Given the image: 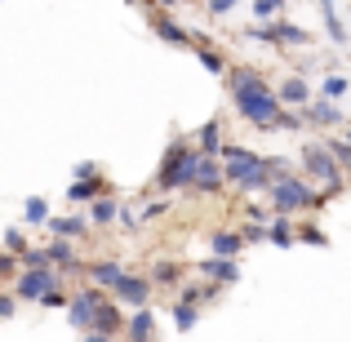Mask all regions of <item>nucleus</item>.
<instances>
[{
  "instance_id": "1",
  "label": "nucleus",
  "mask_w": 351,
  "mask_h": 342,
  "mask_svg": "<svg viewBox=\"0 0 351 342\" xmlns=\"http://www.w3.org/2000/svg\"><path fill=\"white\" fill-rule=\"evenodd\" d=\"M227 89H232V98H236V112L249 120V125H258V129H276V120H280V98H276V89L267 85L263 76H258L254 67H236V71H227Z\"/></svg>"
},
{
  "instance_id": "2",
  "label": "nucleus",
  "mask_w": 351,
  "mask_h": 342,
  "mask_svg": "<svg viewBox=\"0 0 351 342\" xmlns=\"http://www.w3.org/2000/svg\"><path fill=\"white\" fill-rule=\"evenodd\" d=\"M267 200H271V214H302V209H320V205H325L320 187H311L307 178H293V173L271 178Z\"/></svg>"
},
{
  "instance_id": "3",
  "label": "nucleus",
  "mask_w": 351,
  "mask_h": 342,
  "mask_svg": "<svg viewBox=\"0 0 351 342\" xmlns=\"http://www.w3.org/2000/svg\"><path fill=\"white\" fill-rule=\"evenodd\" d=\"M227 169V187H236L240 196H254V191L271 187V169H267V156H254L249 147H240L232 160H223Z\"/></svg>"
},
{
  "instance_id": "4",
  "label": "nucleus",
  "mask_w": 351,
  "mask_h": 342,
  "mask_svg": "<svg viewBox=\"0 0 351 342\" xmlns=\"http://www.w3.org/2000/svg\"><path fill=\"white\" fill-rule=\"evenodd\" d=\"M191 160H196V143H187V138H173V143L165 147L160 169H156V187H160V191H187V182H191Z\"/></svg>"
},
{
  "instance_id": "5",
  "label": "nucleus",
  "mask_w": 351,
  "mask_h": 342,
  "mask_svg": "<svg viewBox=\"0 0 351 342\" xmlns=\"http://www.w3.org/2000/svg\"><path fill=\"white\" fill-rule=\"evenodd\" d=\"M302 169L311 173V182H320V196H338L343 191V164L334 160L329 143H307L302 147Z\"/></svg>"
},
{
  "instance_id": "6",
  "label": "nucleus",
  "mask_w": 351,
  "mask_h": 342,
  "mask_svg": "<svg viewBox=\"0 0 351 342\" xmlns=\"http://www.w3.org/2000/svg\"><path fill=\"white\" fill-rule=\"evenodd\" d=\"M249 40H263V45H289V49H302V45H311L316 36H311L307 27L289 23V18H271V23H254V27H249Z\"/></svg>"
},
{
  "instance_id": "7",
  "label": "nucleus",
  "mask_w": 351,
  "mask_h": 342,
  "mask_svg": "<svg viewBox=\"0 0 351 342\" xmlns=\"http://www.w3.org/2000/svg\"><path fill=\"white\" fill-rule=\"evenodd\" d=\"M223 187H227V169H223V160H218V156L196 151V160H191V182H187V191H205V196H214V191H223Z\"/></svg>"
},
{
  "instance_id": "8",
  "label": "nucleus",
  "mask_w": 351,
  "mask_h": 342,
  "mask_svg": "<svg viewBox=\"0 0 351 342\" xmlns=\"http://www.w3.org/2000/svg\"><path fill=\"white\" fill-rule=\"evenodd\" d=\"M49 289H58V267H36V271H23L14 280V298L23 302H40Z\"/></svg>"
},
{
  "instance_id": "9",
  "label": "nucleus",
  "mask_w": 351,
  "mask_h": 342,
  "mask_svg": "<svg viewBox=\"0 0 351 342\" xmlns=\"http://www.w3.org/2000/svg\"><path fill=\"white\" fill-rule=\"evenodd\" d=\"M107 302V289H98V284H89V289H80L76 298L67 302V316H71V325L80 329V334H89L94 329V311Z\"/></svg>"
},
{
  "instance_id": "10",
  "label": "nucleus",
  "mask_w": 351,
  "mask_h": 342,
  "mask_svg": "<svg viewBox=\"0 0 351 342\" xmlns=\"http://www.w3.org/2000/svg\"><path fill=\"white\" fill-rule=\"evenodd\" d=\"M152 32L160 36L169 49H196V36H191L182 23H173L169 9H152Z\"/></svg>"
},
{
  "instance_id": "11",
  "label": "nucleus",
  "mask_w": 351,
  "mask_h": 342,
  "mask_svg": "<svg viewBox=\"0 0 351 342\" xmlns=\"http://www.w3.org/2000/svg\"><path fill=\"white\" fill-rule=\"evenodd\" d=\"M107 293H112L120 307H134V311H138V307H147V298H152V280H147V276H129V271H125Z\"/></svg>"
},
{
  "instance_id": "12",
  "label": "nucleus",
  "mask_w": 351,
  "mask_h": 342,
  "mask_svg": "<svg viewBox=\"0 0 351 342\" xmlns=\"http://www.w3.org/2000/svg\"><path fill=\"white\" fill-rule=\"evenodd\" d=\"M298 112H302V120H307L311 129H338V125H343V107L329 103V98H316V103L298 107Z\"/></svg>"
},
{
  "instance_id": "13",
  "label": "nucleus",
  "mask_w": 351,
  "mask_h": 342,
  "mask_svg": "<svg viewBox=\"0 0 351 342\" xmlns=\"http://www.w3.org/2000/svg\"><path fill=\"white\" fill-rule=\"evenodd\" d=\"M196 271L205 276V280H218V284H236V280H240V267H236V258H218V254L200 258V262H196Z\"/></svg>"
},
{
  "instance_id": "14",
  "label": "nucleus",
  "mask_w": 351,
  "mask_h": 342,
  "mask_svg": "<svg viewBox=\"0 0 351 342\" xmlns=\"http://www.w3.org/2000/svg\"><path fill=\"white\" fill-rule=\"evenodd\" d=\"M94 329H98V334H107V338H116L120 329H125V316H120V302L112 298V293H107V302L94 311Z\"/></svg>"
},
{
  "instance_id": "15",
  "label": "nucleus",
  "mask_w": 351,
  "mask_h": 342,
  "mask_svg": "<svg viewBox=\"0 0 351 342\" xmlns=\"http://www.w3.org/2000/svg\"><path fill=\"white\" fill-rule=\"evenodd\" d=\"M191 143H196V151L218 156V151H223V120H218V116H209L205 125L196 129V138H191Z\"/></svg>"
},
{
  "instance_id": "16",
  "label": "nucleus",
  "mask_w": 351,
  "mask_h": 342,
  "mask_svg": "<svg viewBox=\"0 0 351 342\" xmlns=\"http://www.w3.org/2000/svg\"><path fill=\"white\" fill-rule=\"evenodd\" d=\"M98 196H107L103 173H98V178H76V182L67 187V200H71V205H94Z\"/></svg>"
},
{
  "instance_id": "17",
  "label": "nucleus",
  "mask_w": 351,
  "mask_h": 342,
  "mask_svg": "<svg viewBox=\"0 0 351 342\" xmlns=\"http://www.w3.org/2000/svg\"><path fill=\"white\" fill-rule=\"evenodd\" d=\"M53 231V236L58 240H80V236H89V214L80 218V214H67V218H49V223H45Z\"/></svg>"
},
{
  "instance_id": "18",
  "label": "nucleus",
  "mask_w": 351,
  "mask_h": 342,
  "mask_svg": "<svg viewBox=\"0 0 351 342\" xmlns=\"http://www.w3.org/2000/svg\"><path fill=\"white\" fill-rule=\"evenodd\" d=\"M276 98H280V103H289V107H307L311 103V85L302 76H285L280 89H276Z\"/></svg>"
},
{
  "instance_id": "19",
  "label": "nucleus",
  "mask_w": 351,
  "mask_h": 342,
  "mask_svg": "<svg viewBox=\"0 0 351 342\" xmlns=\"http://www.w3.org/2000/svg\"><path fill=\"white\" fill-rule=\"evenodd\" d=\"M45 254H49V267H58V271H80V258L71 249V240L53 236V245H45Z\"/></svg>"
},
{
  "instance_id": "20",
  "label": "nucleus",
  "mask_w": 351,
  "mask_h": 342,
  "mask_svg": "<svg viewBox=\"0 0 351 342\" xmlns=\"http://www.w3.org/2000/svg\"><path fill=\"white\" fill-rule=\"evenodd\" d=\"M125 334H129V342H152V334H156V316L147 307H138L134 316L125 320Z\"/></svg>"
},
{
  "instance_id": "21",
  "label": "nucleus",
  "mask_w": 351,
  "mask_h": 342,
  "mask_svg": "<svg viewBox=\"0 0 351 342\" xmlns=\"http://www.w3.org/2000/svg\"><path fill=\"white\" fill-rule=\"evenodd\" d=\"M85 271H89V280H94L98 289H112V284L120 280V276H125V267H120L116 258H103V262H89Z\"/></svg>"
},
{
  "instance_id": "22",
  "label": "nucleus",
  "mask_w": 351,
  "mask_h": 342,
  "mask_svg": "<svg viewBox=\"0 0 351 342\" xmlns=\"http://www.w3.org/2000/svg\"><path fill=\"white\" fill-rule=\"evenodd\" d=\"M267 240H271V245H280V249H289L293 240H298V227L289 223V214H276L271 223H267Z\"/></svg>"
},
{
  "instance_id": "23",
  "label": "nucleus",
  "mask_w": 351,
  "mask_h": 342,
  "mask_svg": "<svg viewBox=\"0 0 351 342\" xmlns=\"http://www.w3.org/2000/svg\"><path fill=\"white\" fill-rule=\"evenodd\" d=\"M320 18H325V32L334 45H347V27L343 18H338V0H320Z\"/></svg>"
},
{
  "instance_id": "24",
  "label": "nucleus",
  "mask_w": 351,
  "mask_h": 342,
  "mask_svg": "<svg viewBox=\"0 0 351 342\" xmlns=\"http://www.w3.org/2000/svg\"><path fill=\"white\" fill-rule=\"evenodd\" d=\"M209 249H214L218 258H236V254H245V236H240V231H214Z\"/></svg>"
},
{
  "instance_id": "25",
  "label": "nucleus",
  "mask_w": 351,
  "mask_h": 342,
  "mask_svg": "<svg viewBox=\"0 0 351 342\" xmlns=\"http://www.w3.org/2000/svg\"><path fill=\"white\" fill-rule=\"evenodd\" d=\"M116 218H120V205L112 196H98L94 205H89V223H94V227H112Z\"/></svg>"
},
{
  "instance_id": "26",
  "label": "nucleus",
  "mask_w": 351,
  "mask_h": 342,
  "mask_svg": "<svg viewBox=\"0 0 351 342\" xmlns=\"http://www.w3.org/2000/svg\"><path fill=\"white\" fill-rule=\"evenodd\" d=\"M196 58H200V67H205V71H209V76H223V71H227V62H223V53H218V49H214V45H209V40H196Z\"/></svg>"
},
{
  "instance_id": "27",
  "label": "nucleus",
  "mask_w": 351,
  "mask_h": 342,
  "mask_svg": "<svg viewBox=\"0 0 351 342\" xmlns=\"http://www.w3.org/2000/svg\"><path fill=\"white\" fill-rule=\"evenodd\" d=\"M23 218H27V223H32V227H45V223H49V200H45V196H27L23 200Z\"/></svg>"
},
{
  "instance_id": "28",
  "label": "nucleus",
  "mask_w": 351,
  "mask_h": 342,
  "mask_svg": "<svg viewBox=\"0 0 351 342\" xmlns=\"http://www.w3.org/2000/svg\"><path fill=\"white\" fill-rule=\"evenodd\" d=\"M196 320H200V307H196V302H173V325H178L182 329V334H187V329H196Z\"/></svg>"
},
{
  "instance_id": "29",
  "label": "nucleus",
  "mask_w": 351,
  "mask_h": 342,
  "mask_svg": "<svg viewBox=\"0 0 351 342\" xmlns=\"http://www.w3.org/2000/svg\"><path fill=\"white\" fill-rule=\"evenodd\" d=\"M320 94L329 98V103H343V98L351 94V85H347V76H325L320 80Z\"/></svg>"
},
{
  "instance_id": "30",
  "label": "nucleus",
  "mask_w": 351,
  "mask_h": 342,
  "mask_svg": "<svg viewBox=\"0 0 351 342\" xmlns=\"http://www.w3.org/2000/svg\"><path fill=\"white\" fill-rule=\"evenodd\" d=\"M147 280H152V284H178V280H182V267H178V262H156Z\"/></svg>"
},
{
  "instance_id": "31",
  "label": "nucleus",
  "mask_w": 351,
  "mask_h": 342,
  "mask_svg": "<svg viewBox=\"0 0 351 342\" xmlns=\"http://www.w3.org/2000/svg\"><path fill=\"white\" fill-rule=\"evenodd\" d=\"M285 14V0H254V18L258 23H271V18Z\"/></svg>"
},
{
  "instance_id": "32",
  "label": "nucleus",
  "mask_w": 351,
  "mask_h": 342,
  "mask_svg": "<svg viewBox=\"0 0 351 342\" xmlns=\"http://www.w3.org/2000/svg\"><path fill=\"white\" fill-rule=\"evenodd\" d=\"M18 262H23V271H36V267H49V254H45V249H32V245H27L23 254H18Z\"/></svg>"
},
{
  "instance_id": "33",
  "label": "nucleus",
  "mask_w": 351,
  "mask_h": 342,
  "mask_svg": "<svg viewBox=\"0 0 351 342\" xmlns=\"http://www.w3.org/2000/svg\"><path fill=\"white\" fill-rule=\"evenodd\" d=\"M329 151H334V160L343 164V173H351V143H347V138H334V143H329Z\"/></svg>"
},
{
  "instance_id": "34",
  "label": "nucleus",
  "mask_w": 351,
  "mask_h": 342,
  "mask_svg": "<svg viewBox=\"0 0 351 342\" xmlns=\"http://www.w3.org/2000/svg\"><path fill=\"white\" fill-rule=\"evenodd\" d=\"M298 240H307V245H329L325 231H320L316 223H302V227H298Z\"/></svg>"
},
{
  "instance_id": "35",
  "label": "nucleus",
  "mask_w": 351,
  "mask_h": 342,
  "mask_svg": "<svg viewBox=\"0 0 351 342\" xmlns=\"http://www.w3.org/2000/svg\"><path fill=\"white\" fill-rule=\"evenodd\" d=\"M165 214H169V200H152V205L138 214V223H152V218H165Z\"/></svg>"
},
{
  "instance_id": "36",
  "label": "nucleus",
  "mask_w": 351,
  "mask_h": 342,
  "mask_svg": "<svg viewBox=\"0 0 351 342\" xmlns=\"http://www.w3.org/2000/svg\"><path fill=\"white\" fill-rule=\"evenodd\" d=\"M245 245H258V240H267V223H245Z\"/></svg>"
},
{
  "instance_id": "37",
  "label": "nucleus",
  "mask_w": 351,
  "mask_h": 342,
  "mask_svg": "<svg viewBox=\"0 0 351 342\" xmlns=\"http://www.w3.org/2000/svg\"><path fill=\"white\" fill-rule=\"evenodd\" d=\"M5 249H14V254H23V249H27V236H23L18 227H9V231H5Z\"/></svg>"
},
{
  "instance_id": "38",
  "label": "nucleus",
  "mask_w": 351,
  "mask_h": 342,
  "mask_svg": "<svg viewBox=\"0 0 351 342\" xmlns=\"http://www.w3.org/2000/svg\"><path fill=\"white\" fill-rule=\"evenodd\" d=\"M18 267H23V262H18V254H9V249H5V254H0V276H18Z\"/></svg>"
},
{
  "instance_id": "39",
  "label": "nucleus",
  "mask_w": 351,
  "mask_h": 342,
  "mask_svg": "<svg viewBox=\"0 0 351 342\" xmlns=\"http://www.w3.org/2000/svg\"><path fill=\"white\" fill-rule=\"evenodd\" d=\"M209 14H214V18H227V14H232V9H236V0H209Z\"/></svg>"
},
{
  "instance_id": "40",
  "label": "nucleus",
  "mask_w": 351,
  "mask_h": 342,
  "mask_svg": "<svg viewBox=\"0 0 351 342\" xmlns=\"http://www.w3.org/2000/svg\"><path fill=\"white\" fill-rule=\"evenodd\" d=\"M14 311H18V298L14 293H0V320H9Z\"/></svg>"
},
{
  "instance_id": "41",
  "label": "nucleus",
  "mask_w": 351,
  "mask_h": 342,
  "mask_svg": "<svg viewBox=\"0 0 351 342\" xmlns=\"http://www.w3.org/2000/svg\"><path fill=\"white\" fill-rule=\"evenodd\" d=\"M40 302H45V307H67L71 298H67V293H62V289H49V293H45Z\"/></svg>"
},
{
  "instance_id": "42",
  "label": "nucleus",
  "mask_w": 351,
  "mask_h": 342,
  "mask_svg": "<svg viewBox=\"0 0 351 342\" xmlns=\"http://www.w3.org/2000/svg\"><path fill=\"white\" fill-rule=\"evenodd\" d=\"M76 178H98V164L94 160H80L76 164Z\"/></svg>"
},
{
  "instance_id": "43",
  "label": "nucleus",
  "mask_w": 351,
  "mask_h": 342,
  "mask_svg": "<svg viewBox=\"0 0 351 342\" xmlns=\"http://www.w3.org/2000/svg\"><path fill=\"white\" fill-rule=\"evenodd\" d=\"M85 342H112V338H107V334H98V329H89V334H85Z\"/></svg>"
},
{
  "instance_id": "44",
  "label": "nucleus",
  "mask_w": 351,
  "mask_h": 342,
  "mask_svg": "<svg viewBox=\"0 0 351 342\" xmlns=\"http://www.w3.org/2000/svg\"><path fill=\"white\" fill-rule=\"evenodd\" d=\"M156 9H173V5H182V0H152Z\"/></svg>"
},
{
  "instance_id": "45",
  "label": "nucleus",
  "mask_w": 351,
  "mask_h": 342,
  "mask_svg": "<svg viewBox=\"0 0 351 342\" xmlns=\"http://www.w3.org/2000/svg\"><path fill=\"white\" fill-rule=\"evenodd\" d=\"M347 143H351V129H347Z\"/></svg>"
}]
</instances>
